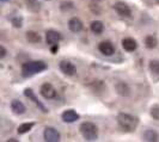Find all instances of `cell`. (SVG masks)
I'll list each match as a JSON object with an SVG mask.
<instances>
[{
    "label": "cell",
    "mask_w": 159,
    "mask_h": 142,
    "mask_svg": "<svg viewBox=\"0 0 159 142\" xmlns=\"http://www.w3.org/2000/svg\"><path fill=\"white\" fill-rule=\"evenodd\" d=\"M43 137H44V141L47 142H59L61 136H60V133L56 130L55 128L47 126L43 131Z\"/></svg>",
    "instance_id": "4"
},
{
    "label": "cell",
    "mask_w": 159,
    "mask_h": 142,
    "mask_svg": "<svg viewBox=\"0 0 159 142\" xmlns=\"http://www.w3.org/2000/svg\"><path fill=\"white\" fill-rule=\"evenodd\" d=\"M25 36H26V40L30 43H39L41 41V36L35 31H28Z\"/></svg>",
    "instance_id": "20"
},
{
    "label": "cell",
    "mask_w": 159,
    "mask_h": 142,
    "mask_svg": "<svg viewBox=\"0 0 159 142\" xmlns=\"http://www.w3.org/2000/svg\"><path fill=\"white\" fill-rule=\"evenodd\" d=\"M98 49L105 56H111L115 53V47H114V44H112L110 41H103V42H101L99 46H98Z\"/></svg>",
    "instance_id": "8"
},
{
    "label": "cell",
    "mask_w": 159,
    "mask_h": 142,
    "mask_svg": "<svg viewBox=\"0 0 159 142\" xmlns=\"http://www.w3.org/2000/svg\"><path fill=\"white\" fill-rule=\"evenodd\" d=\"M80 134L86 141H96L98 139V128L92 122H84L80 124Z\"/></svg>",
    "instance_id": "3"
},
{
    "label": "cell",
    "mask_w": 159,
    "mask_h": 142,
    "mask_svg": "<svg viewBox=\"0 0 159 142\" xmlns=\"http://www.w3.org/2000/svg\"><path fill=\"white\" fill-rule=\"evenodd\" d=\"M91 1H92V2H95V4H98V2H101L102 0H91Z\"/></svg>",
    "instance_id": "28"
},
{
    "label": "cell",
    "mask_w": 159,
    "mask_h": 142,
    "mask_svg": "<svg viewBox=\"0 0 159 142\" xmlns=\"http://www.w3.org/2000/svg\"><path fill=\"white\" fill-rule=\"evenodd\" d=\"M143 140L147 142H156L159 140V134L156 130L147 129L143 133Z\"/></svg>",
    "instance_id": "14"
},
{
    "label": "cell",
    "mask_w": 159,
    "mask_h": 142,
    "mask_svg": "<svg viewBox=\"0 0 159 142\" xmlns=\"http://www.w3.org/2000/svg\"><path fill=\"white\" fill-rule=\"evenodd\" d=\"M91 30L92 32H95L97 35H99V33H102L104 30V24L101 22V20H93L92 23H91Z\"/></svg>",
    "instance_id": "17"
},
{
    "label": "cell",
    "mask_w": 159,
    "mask_h": 142,
    "mask_svg": "<svg viewBox=\"0 0 159 142\" xmlns=\"http://www.w3.org/2000/svg\"><path fill=\"white\" fill-rule=\"evenodd\" d=\"M50 50H52L53 54H56V51L59 50V46H57V44H55V46H50Z\"/></svg>",
    "instance_id": "27"
},
{
    "label": "cell",
    "mask_w": 159,
    "mask_h": 142,
    "mask_svg": "<svg viewBox=\"0 0 159 142\" xmlns=\"http://www.w3.org/2000/svg\"><path fill=\"white\" fill-rule=\"evenodd\" d=\"M47 69V64L43 61H29L22 64V75L24 78H30L34 74H37Z\"/></svg>",
    "instance_id": "1"
},
{
    "label": "cell",
    "mask_w": 159,
    "mask_h": 142,
    "mask_svg": "<svg viewBox=\"0 0 159 142\" xmlns=\"http://www.w3.org/2000/svg\"><path fill=\"white\" fill-rule=\"evenodd\" d=\"M150 113H151V116L153 117V118L159 121V105H153V106L151 108Z\"/></svg>",
    "instance_id": "24"
},
{
    "label": "cell",
    "mask_w": 159,
    "mask_h": 142,
    "mask_svg": "<svg viewBox=\"0 0 159 142\" xmlns=\"http://www.w3.org/2000/svg\"><path fill=\"white\" fill-rule=\"evenodd\" d=\"M24 95H25V97H28L29 99H31L32 102L35 103V104H36L41 110L43 111V112H48V109L40 102V100H39V99H37V97L35 95V93H34V91H32L31 88H25V91H24Z\"/></svg>",
    "instance_id": "10"
},
{
    "label": "cell",
    "mask_w": 159,
    "mask_h": 142,
    "mask_svg": "<svg viewBox=\"0 0 159 142\" xmlns=\"http://www.w3.org/2000/svg\"><path fill=\"white\" fill-rule=\"evenodd\" d=\"M117 123L119 126L126 130V131H134L138 126H139V118L133 116V115H129V113H125V112H121L117 115Z\"/></svg>",
    "instance_id": "2"
},
{
    "label": "cell",
    "mask_w": 159,
    "mask_h": 142,
    "mask_svg": "<svg viewBox=\"0 0 159 142\" xmlns=\"http://www.w3.org/2000/svg\"><path fill=\"white\" fill-rule=\"evenodd\" d=\"M1 2H6V1H8V0H0Z\"/></svg>",
    "instance_id": "29"
},
{
    "label": "cell",
    "mask_w": 159,
    "mask_h": 142,
    "mask_svg": "<svg viewBox=\"0 0 159 142\" xmlns=\"http://www.w3.org/2000/svg\"><path fill=\"white\" fill-rule=\"evenodd\" d=\"M26 7L31 12H39L41 10V4L37 0H26Z\"/></svg>",
    "instance_id": "19"
},
{
    "label": "cell",
    "mask_w": 159,
    "mask_h": 142,
    "mask_svg": "<svg viewBox=\"0 0 159 142\" xmlns=\"http://www.w3.org/2000/svg\"><path fill=\"white\" fill-rule=\"evenodd\" d=\"M22 22H23V19H22V17L19 16H15L11 18V23L13 24L15 28H20L22 26Z\"/></svg>",
    "instance_id": "23"
},
{
    "label": "cell",
    "mask_w": 159,
    "mask_h": 142,
    "mask_svg": "<svg viewBox=\"0 0 159 142\" xmlns=\"http://www.w3.org/2000/svg\"><path fill=\"white\" fill-rule=\"evenodd\" d=\"M150 71L154 74H159V60H151L150 61Z\"/></svg>",
    "instance_id": "22"
},
{
    "label": "cell",
    "mask_w": 159,
    "mask_h": 142,
    "mask_svg": "<svg viewBox=\"0 0 159 142\" xmlns=\"http://www.w3.org/2000/svg\"><path fill=\"white\" fill-rule=\"evenodd\" d=\"M34 126H35V123H34V122L23 123V124H20V126H18L17 131H18V134L19 135H23V134H25V133H29L32 128H34Z\"/></svg>",
    "instance_id": "18"
},
{
    "label": "cell",
    "mask_w": 159,
    "mask_h": 142,
    "mask_svg": "<svg viewBox=\"0 0 159 142\" xmlns=\"http://www.w3.org/2000/svg\"><path fill=\"white\" fill-rule=\"evenodd\" d=\"M59 67H60V71L62 72L65 75H68V77L74 75L75 72H77L75 66L72 62H70V61H66V60H62L59 64Z\"/></svg>",
    "instance_id": "6"
},
{
    "label": "cell",
    "mask_w": 159,
    "mask_h": 142,
    "mask_svg": "<svg viewBox=\"0 0 159 142\" xmlns=\"http://www.w3.org/2000/svg\"><path fill=\"white\" fill-rule=\"evenodd\" d=\"M114 8L117 12V15H120L121 17H130V15H132V11H130L129 6L125 2H121V1L116 2Z\"/></svg>",
    "instance_id": "9"
},
{
    "label": "cell",
    "mask_w": 159,
    "mask_h": 142,
    "mask_svg": "<svg viewBox=\"0 0 159 142\" xmlns=\"http://www.w3.org/2000/svg\"><path fill=\"white\" fill-rule=\"evenodd\" d=\"M122 47L127 51H134L138 48V43L133 38H125V40L122 41Z\"/></svg>",
    "instance_id": "16"
},
{
    "label": "cell",
    "mask_w": 159,
    "mask_h": 142,
    "mask_svg": "<svg viewBox=\"0 0 159 142\" xmlns=\"http://www.w3.org/2000/svg\"><path fill=\"white\" fill-rule=\"evenodd\" d=\"M60 41H61L60 32L55 31V30H48L46 32V42L48 46H55Z\"/></svg>",
    "instance_id": "7"
},
{
    "label": "cell",
    "mask_w": 159,
    "mask_h": 142,
    "mask_svg": "<svg viewBox=\"0 0 159 142\" xmlns=\"http://www.w3.org/2000/svg\"><path fill=\"white\" fill-rule=\"evenodd\" d=\"M157 44H158V41H157V38H156L154 36H152V35L147 36V37L145 38V46L148 48V49L156 48L157 47Z\"/></svg>",
    "instance_id": "21"
},
{
    "label": "cell",
    "mask_w": 159,
    "mask_h": 142,
    "mask_svg": "<svg viewBox=\"0 0 159 142\" xmlns=\"http://www.w3.org/2000/svg\"><path fill=\"white\" fill-rule=\"evenodd\" d=\"M60 7H61V10H62V11H66V10L73 8V7H74V5H73V2H72V1H64V2H61Z\"/></svg>",
    "instance_id": "25"
},
{
    "label": "cell",
    "mask_w": 159,
    "mask_h": 142,
    "mask_svg": "<svg viewBox=\"0 0 159 142\" xmlns=\"http://www.w3.org/2000/svg\"><path fill=\"white\" fill-rule=\"evenodd\" d=\"M115 90L122 97H128V95H130V88H129V86L125 81H117L116 85H115Z\"/></svg>",
    "instance_id": "13"
},
{
    "label": "cell",
    "mask_w": 159,
    "mask_h": 142,
    "mask_svg": "<svg viewBox=\"0 0 159 142\" xmlns=\"http://www.w3.org/2000/svg\"><path fill=\"white\" fill-rule=\"evenodd\" d=\"M11 110L16 115H23L24 112H25V105L20 100L13 99L11 102Z\"/></svg>",
    "instance_id": "15"
},
{
    "label": "cell",
    "mask_w": 159,
    "mask_h": 142,
    "mask_svg": "<svg viewBox=\"0 0 159 142\" xmlns=\"http://www.w3.org/2000/svg\"><path fill=\"white\" fill-rule=\"evenodd\" d=\"M83 22L80 20L79 18H77V17H73L70 19V22H68V28H70V30L72 32H74V33H77V32H80L83 30Z\"/></svg>",
    "instance_id": "12"
},
{
    "label": "cell",
    "mask_w": 159,
    "mask_h": 142,
    "mask_svg": "<svg viewBox=\"0 0 159 142\" xmlns=\"http://www.w3.org/2000/svg\"><path fill=\"white\" fill-rule=\"evenodd\" d=\"M6 56V49L4 46H0V59H4Z\"/></svg>",
    "instance_id": "26"
},
{
    "label": "cell",
    "mask_w": 159,
    "mask_h": 142,
    "mask_svg": "<svg viewBox=\"0 0 159 142\" xmlns=\"http://www.w3.org/2000/svg\"><path fill=\"white\" fill-rule=\"evenodd\" d=\"M40 93L42 95V97L46 98V99H53V98L56 97V90L54 88V86H53L52 84L46 82V84H43V85L41 86Z\"/></svg>",
    "instance_id": "5"
},
{
    "label": "cell",
    "mask_w": 159,
    "mask_h": 142,
    "mask_svg": "<svg viewBox=\"0 0 159 142\" xmlns=\"http://www.w3.org/2000/svg\"><path fill=\"white\" fill-rule=\"evenodd\" d=\"M61 118H62V121L66 122V123H73V122H75V121L79 119V115L74 110L70 109V110H66L62 112Z\"/></svg>",
    "instance_id": "11"
}]
</instances>
